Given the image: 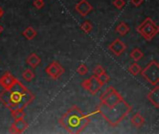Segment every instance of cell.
<instances>
[{
  "instance_id": "cell-1",
  "label": "cell",
  "mask_w": 159,
  "mask_h": 134,
  "mask_svg": "<svg viewBox=\"0 0 159 134\" xmlns=\"http://www.w3.org/2000/svg\"><path fill=\"white\" fill-rule=\"evenodd\" d=\"M100 100L101 103L95 112L100 114L113 127L117 126L132 109L122 95L112 86L107 88Z\"/></svg>"
},
{
  "instance_id": "cell-2",
  "label": "cell",
  "mask_w": 159,
  "mask_h": 134,
  "mask_svg": "<svg viewBox=\"0 0 159 134\" xmlns=\"http://www.w3.org/2000/svg\"><path fill=\"white\" fill-rule=\"evenodd\" d=\"M34 100L35 95L18 79L10 89L0 92V102L10 110L24 109Z\"/></svg>"
},
{
  "instance_id": "cell-3",
  "label": "cell",
  "mask_w": 159,
  "mask_h": 134,
  "mask_svg": "<svg viewBox=\"0 0 159 134\" xmlns=\"http://www.w3.org/2000/svg\"><path fill=\"white\" fill-rule=\"evenodd\" d=\"M59 122L69 133L77 134L82 132L90 122V115H86L76 105H73Z\"/></svg>"
},
{
  "instance_id": "cell-4",
  "label": "cell",
  "mask_w": 159,
  "mask_h": 134,
  "mask_svg": "<svg viewBox=\"0 0 159 134\" xmlns=\"http://www.w3.org/2000/svg\"><path fill=\"white\" fill-rule=\"evenodd\" d=\"M137 32L140 35L144 37L145 40L150 41L152 40L159 32V27L155 23L153 20H152L150 17H147L138 27Z\"/></svg>"
},
{
  "instance_id": "cell-5",
  "label": "cell",
  "mask_w": 159,
  "mask_h": 134,
  "mask_svg": "<svg viewBox=\"0 0 159 134\" xmlns=\"http://www.w3.org/2000/svg\"><path fill=\"white\" fill-rule=\"evenodd\" d=\"M141 74L152 86H157L159 83V64L157 61H152L143 70L141 71Z\"/></svg>"
},
{
  "instance_id": "cell-6",
  "label": "cell",
  "mask_w": 159,
  "mask_h": 134,
  "mask_svg": "<svg viewBox=\"0 0 159 134\" xmlns=\"http://www.w3.org/2000/svg\"><path fill=\"white\" fill-rule=\"evenodd\" d=\"M81 85H82V88L83 89H85L86 90H87L92 95H96L98 93V91L103 87V85L100 82V80L98 79V77H95V76H91L87 79H85L81 83Z\"/></svg>"
},
{
  "instance_id": "cell-7",
  "label": "cell",
  "mask_w": 159,
  "mask_h": 134,
  "mask_svg": "<svg viewBox=\"0 0 159 134\" xmlns=\"http://www.w3.org/2000/svg\"><path fill=\"white\" fill-rule=\"evenodd\" d=\"M45 72L48 74V76H49V77H51L54 80H57L64 73V68L58 61H54L46 67Z\"/></svg>"
},
{
  "instance_id": "cell-8",
  "label": "cell",
  "mask_w": 159,
  "mask_h": 134,
  "mask_svg": "<svg viewBox=\"0 0 159 134\" xmlns=\"http://www.w3.org/2000/svg\"><path fill=\"white\" fill-rule=\"evenodd\" d=\"M109 49L110 51L114 54L115 56H120L121 54H123L125 52V50L126 49V44L119 38H116L114 41H113L110 45H109Z\"/></svg>"
},
{
  "instance_id": "cell-9",
  "label": "cell",
  "mask_w": 159,
  "mask_h": 134,
  "mask_svg": "<svg viewBox=\"0 0 159 134\" xmlns=\"http://www.w3.org/2000/svg\"><path fill=\"white\" fill-rule=\"evenodd\" d=\"M93 10V7L89 4L87 0H80V1L76 5V10L82 16H87Z\"/></svg>"
},
{
  "instance_id": "cell-10",
  "label": "cell",
  "mask_w": 159,
  "mask_h": 134,
  "mask_svg": "<svg viewBox=\"0 0 159 134\" xmlns=\"http://www.w3.org/2000/svg\"><path fill=\"white\" fill-rule=\"evenodd\" d=\"M29 125L24 119H15V121L10 125V133H22L28 128Z\"/></svg>"
},
{
  "instance_id": "cell-11",
  "label": "cell",
  "mask_w": 159,
  "mask_h": 134,
  "mask_svg": "<svg viewBox=\"0 0 159 134\" xmlns=\"http://www.w3.org/2000/svg\"><path fill=\"white\" fill-rule=\"evenodd\" d=\"M16 80L17 78L14 77V76H12L10 72H6L0 77V86L3 89H10L16 82Z\"/></svg>"
},
{
  "instance_id": "cell-12",
  "label": "cell",
  "mask_w": 159,
  "mask_h": 134,
  "mask_svg": "<svg viewBox=\"0 0 159 134\" xmlns=\"http://www.w3.org/2000/svg\"><path fill=\"white\" fill-rule=\"evenodd\" d=\"M147 98L149 100V102L155 107H159V86H154V89H153L148 94Z\"/></svg>"
},
{
  "instance_id": "cell-13",
  "label": "cell",
  "mask_w": 159,
  "mask_h": 134,
  "mask_svg": "<svg viewBox=\"0 0 159 134\" xmlns=\"http://www.w3.org/2000/svg\"><path fill=\"white\" fill-rule=\"evenodd\" d=\"M26 62H27V64L31 67V68L36 69L37 67L41 63V59H40V57H39L37 53L33 52V53H31V54L27 57Z\"/></svg>"
},
{
  "instance_id": "cell-14",
  "label": "cell",
  "mask_w": 159,
  "mask_h": 134,
  "mask_svg": "<svg viewBox=\"0 0 159 134\" xmlns=\"http://www.w3.org/2000/svg\"><path fill=\"white\" fill-rule=\"evenodd\" d=\"M22 37L24 38H26L27 40H32L34 39L37 36V31L32 26H28L27 28H25L22 31Z\"/></svg>"
},
{
  "instance_id": "cell-15",
  "label": "cell",
  "mask_w": 159,
  "mask_h": 134,
  "mask_svg": "<svg viewBox=\"0 0 159 134\" xmlns=\"http://www.w3.org/2000/svg\"><path fill=\"white\" fill-rule=\"evenodd\" d=\"M130 122H131V124L135 128H142L144 125V123H145V119L142 116V114L138 112V113L133 115V116L130 119Z\"/></svg>"
},
{
  "instance_id": "cell-16",
  "label": "cell",
  "mask_w": 159,
  "mask_h": 134,
  "mask_svg": "<svg viewBox=\"0 0 159 134\" xmlns=\"http://www.w3.org/2000/svg\"><path fill=\"white\" fill-rule=\"evenodd\" d=\"M115 31H116V33L119 34V35H120L121 37H124V36H126V34H128V33L130 31V27L128 24H126V22H120V23L116 26Z\"/></svg>"
},
{
  "instance_id": "cell-17",
  "label": "cell",
  "mask_w": 159,
  "mask_h": 134,
  "mask_svg": "<svg viewBox=\"0 0 159 134\" xmlns=\"http://www.w3.org/2000/svg\"><path fill=\"white\" fill-rule=\"evenodd\" d=\"M130 58L135 61H139L140 60H142L143 58V52L140 49L135 48L130 52Z\"/></svg>"
},
{
  "instance_id": "cell-18",
  "label": "cell",
  "mask_w": 159,
  "mask_h": 134,
  "mask_svg": "<svg viewBox=\"0 0 159 134\" xmlns=\"http://www.w3.org/2000/svg\"><path fill=\"white\" fill-rule=\"evenodd\" d=\"M10 113L14 119H24L26 116L23 109H13V110H10Z\"/></svg>"
},
{
  "instance_id": "cell-19",
  "label": "cell",
  "mask_w": 159,
  "mask_h": 134,
  "mask_svg": "<svg viewBox=\"0 0 159 134\" xmlns=\"http://www.w3.org/2000/svg\"><path fill=\"white\" fill-rule=\"evenodd\" d=\"M142 71V67L137 63V61L133 62L130 67H129V72L132 75V76H137L141 73Z\"/></svg>"
},
{
  "instance_id": "cell-20",
  "label": "cell",
  "mask_w": 159,
  "mask_h": 134,
  "mask_svg": "<svg viewBox=\"0 0 159 134\" xmlns=\"http://www.w3.org/2000/svg\"><path fill=\"white\" fill-rule=\"evenodd\" d=\"M35 77H36V75H35L34 71L31 70V69H26V70L22 73V78H23L25 81H27V82L32 81V80H33V79L35 78Z\"/></svg>"
},
{
  "instance_id": "cell-21",
  "label": "cell",
  "mask_w": 159,
  "mask_h": 134,
  "mask_svg": "<svg viewBox=\"0 0 159 134\" xmlns=\"http://www.w3.org/2000/svg\"><path fill=\"white\" fill-rule=\"evenodd\" d=\"M80 28H81V30H82L85 34H89V33L92 31V29H93V25H92V23H91L90 22L85 21L84 22H82Z\"/></svg>"
},
{
  "instance_id": "cell-22",
  "label": "cell",
  "mask_w": 159,
  "mask_h": 134,
  "mask_svg": "<svg viewBox=\"0 0 159 134\" xmlns=\"http://www.w3.org/2000/svg\"><path fill=\"white\" fill-rule=\"evenodd\" d=\"M76 72L80 76H86L88 73V67L85 63H81L76 68Z\"/></svg>"
},
{
  "instance_id": "cell-23",
  "label": "cell",
  "mask_w": 159,
  "mask_h": 134,
  "mask_svg": "<svg viewBox=\"0 0 159 134\" xmlns=\"http://www.w3.org/2000/svg\"><path fill=\"white\" fill-rule=\"evenodd\" d=\"M98 77V79L100 80V82L102 83V85L103 86H104L106 83H108L109 82V80H110V77L108 76V74L106 73V72H104L103 74H102L101 76H99V77Z\"/></svg>"
},
{
  "instance_id": "cell-24",
  "label": "cell",
  "mask_w": 159,
  "mask_h": 134,
  "mask_svg": "<svg viewBox=\"0 0 159 134\" xmlns=\"http://www.w3.org/2000/svg\"><path fill=\"white\" fill-rule=\"evenodd\" d=\"M105 72V70H104V68L102 66V65H97L96 67H95L94 68V70H93V76H95V77H99V76H101L102 74H103Z\"/></svg>"
},
{
  "instance_id": "cell-25",
  "label": "cell",
  "mask_w": 159,
  "mask_h": 134,
  "mask_svg": "<svg viewBox=\"0 0 159 134\" xmlns=\"http://www.w3.org/2000/svg\"><path fill=\"white\" fill-rule=\"evenodd\" d=\"M113 5L117 10H122L125 7V5H126V1H125V0H114Z\"/></svg>"
},
{
  "instance_id": "cell-26",
  "label": "cell",
  "mask_w": 159,
  "mask_h": 134,
  "mask_svg": "<svg viewBox=\"0 0 159 134\" xmlns=\"http://www.w3.org/2000/svg\"><path fill=\"white\" fill-rule=\"evenodd\" d=\"M33 5L36 9L41 10L45 7V2H44V0H35L33 2Z\"/></svg>"
},
{
  "instance_id": "cell-27",
  "label": "cell",
  "mask_w": 159,
  "mask_h": 134,
  "mask_svg": "<svg viewBox=\"0 0 159 134\" xmlns=\"http://www.w3.org/2000/svg\"><path fill=\"white\" fill-rule=\"evenodd\" d=\"M130 2H131L132 5H134L135 7H140V6L143 3V0H130Z\"/></svg>"
},
{
  "instance_id": "cell-28",
  "label": "cell",
  "mask_w": 159,
  "mask_h": 134,
  "mask_svg": "<svg viewBox=\"0 0 159 134\" xmlns=\"http://www.w3.org/2000/svg\"><path fill=\"white\" fill-rule=\"evenodd\" d=\"M4 15V10L2 9V7L0 6V19H1Z\"/></svg>"
},
{
  "instance_id": "cell-29",
  "label": "cell",
  "mask_w": 159,
  "mask_h": 134,
  "mask_svg": "<svg viewBox=\"0 0 159 134\" xmlns=\"http://www.w3.org/2000/svg\"><path fill=\"white\" fill-rule=\"evenodd\" d=\"M4 32V27L1 25V24H0V35H1V34Z\"/></svg>"
}]
</instances>
